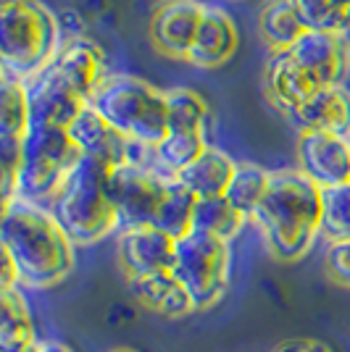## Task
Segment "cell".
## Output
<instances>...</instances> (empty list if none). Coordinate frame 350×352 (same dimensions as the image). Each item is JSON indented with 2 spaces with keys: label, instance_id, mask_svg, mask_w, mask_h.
<instances>
[{
  "label": "cell",
  "instance_id": "6da1fadb",
  "mask_svg": "<svg viewBox=\"0 0 350 352\" xmlns=\"http://www.w3.org/2000/svg\"><path fill=\"white\" fill-rule=\"evenodd\" d=\"M0 248L19 265L21 284L30 289H50L72 274L74 245L48 208L14 197L3 203Z\"/></svg>",
  "mask_w": 350,
  "mask_h": 352
},
{
  "label": "cell",
  "instance_id": "7a4b0ae2",
  "mask_svg": "<svg viewBox=\"0 0 350 352\" xmlns=\"http://www.w3.org/2000/svg\"><path fill=\"white\" fill-rule=\"evenodd\" d=\"M324 190L298 168L271 174V184L258 210L253 213L271 255L282 263H295L321 236Z\"/></svg>",
  "mask_w": 350,
  "mask_h": 352
},
{
  "label": "cell",
  "instance_id": "3957f363",
  "mask_svg": "<svg viewBox=\"0 0 350 352\" xmlns=\"http://www.w3.org/2000/svg\"><path fill=\"white\" fill-rule=\"evenodd\" d=\"M114 168L116 166L108 161L82 155L72 174L66 176L59 195L50 200V213L79 248L98 245L101 239L121 229L108 195V179Z\"/></svg>",
  "mask_w": 350,
  "mask_h": 352
},
{
  "label": "cell",
  "instance_id": "277c9868",
  "mask_svg": "<svg viewBox=\"0 0 350 352\" xmlns=\"http://www.w3.org/2000/svg\"><path fill=\"white\" fill-rule=\"evenodd\" d=\"M61 50V27L40 0H0V63L6 76L30 82Z\"/></svg>",
  "mask_w": 350,
  "mask_h": 352
},
{
  "label": "cell",
  "instance_id": "5b68a950",
  "mask_svg": "<svg viewBox=\"0 0 350 352\" xmlns=\"http://www.w3.org/2000/svg\"><path fill=\"white\" fill-rule=\"evenodd\" d=\"M90 105L121 137L145 147H156L169 132L166 92L130 74H105L95 87Z\"/></svg>",
  "mask_w": 350,
  "mask_h": 352
},
{
  "label": "cell",
  "instance_id": "8992f818",
  "mask_svg": "<svg viewBox=\"0 0 350 352\" xmlns=\"http://www.w3.org/2000/svg\"><path fill=\"white\" fill-rule=\"evenodd\" d=\"M79 158L82 150L72 140L69 129L32 126L30 134L24 137L16 197H24L37 206L50 203Z\"/></svg>",
  "mask_w": 350,
  "mask_h": 352
},
{
  "label": "cell",
  "instance_id": "52a82bcc",
  "mask_svg": "<svg viewBox=\"0 0 350 352\" xmlns=\"http://www.w3.org/2000/svg\"><path fill=\"white\" fill-rule=\"evenodd\" d=\"M182 287L190 292L198 310L216 305L232 279V248L219 236L192 229L187 236L176 239L174 268Z\"/></svg>",
  "mask_w": 350,
  "mask_h": 352
},
{
  "label": "cell",
  "instance_id": "ba28073f",
  "mask_svg": "<svg viewBox=\"0 0 350 352\" xmlns=\"http://www.w3.org/2000/svg\"><path fill=\"white\" fill-rule=\"evenodd\" d=\"M169 179L172 176L147 168L137 161L119 163L108 179V195L119 216V226L121 229L153 226Z\"/></svg>",
  "mask_w": 350,
  "mask_h": 352
},
{
  "label": "cell",
  "instance_id": "9c48e42d",
  "mask_svg": "<svg viewBox=\"0 0 350 352\" xmlns=\"http://www.w3.org/2000/svg\"><path fill=\"white\" fill-rule=\"evenodd\" d=\"M27 95H30V129L32 126L69 129L74 118L90 105V100H85L61 76L53 63L27 82Z\"/></svg>",
  "mask_w": 350,
  "mask_h": 352
},
{
  "label": "cell",
  "instance_id": "30bf717a",
  "mask_svg": "<svg viewBox=\"0 0 350 352\" xmlns=\"http://www.w3.org/2000/svg\"><path fill=\"white\" fill-rule=\"evenodd\" d=\"M287 53L316 89L337 87L348 76L350 45L345 34L306 32Z\"/></svg>",
  "mask_w": 350,
  "mask_h": 352
},
{
  "label": "cell",
  "instance_id": "8fae6325",
  "mask_svg": "<svg viewBox=\"0 0 350 352\" xmlns=\"http://www.w3.org/2000/svg\"><path fill=\"white\" fill-rule=\"evenodd\" d=\"M298 171L319 184L321 190H332L350 184V140L324 132H300L295 145Z\"/></svg>",
  "mask_w": 350,
  "mask_h": 352
},
{
  "label": "cell",
  "instance_id": "7c38bea8",
  "mask_svg": "<svg viewBox=\"0 0 350 352\" xmlns=\"http://www.w3.org/2000/svg\"><path fill=\"white\" fill-rule=\"evenodd\" d=\"M176 239L156 226L121 229L119 234V261L127 281L147 274H161L174 268Z\"/></svg>",
  "mask_w": 350,
  "mask_h": 352
},
{
  "label": "cell",
  "instance_id": "4fadbf2b",
  "mask_svg": "<svg viewBox=\"0 0 350 352\" xmlns=\"http://www.w3.org/2000/svg\"><path fill=\"white\" fill-rule=\"evenodd\" d=\"M203 14L205 6L195 3V0L163 3L150 21V43L156 45V50L163 56L187 60Z\"/></svg>",
  "mask_w": 350,
  "mask_h": 352
},
{
  "label": "cell",
  "instance_id": "5bb4252c",
  "mask_svg": "<svg viewBox=\"0 0 350 352\" xmlns=\"http://www.w3.org/2000/svg\"><path fill=\"white\" fill-rule=\"evenodd\" d=\"M287 118L300 132H324L350 140V92L342 85L319 89Z\"/></svg>",
  "mask_w": 350,
  "mask_h": 352
},
{
  "label": "cell",
  "instance_id": "9a60e30c",
  "mask_svg": "<svg viewBox=\"0 0 350 352\" xmlns=\"http://www.w3.org/2000/svg\"><path fill=\"white\" fill-rule=\"evenodd\" d=\"M69 134H72L74 142L79 145L82 155L101 158V161H108L111 166L132 161L130 158L132 142L127 137H121L92 105H88L79 116L74 118V124L69 126Z\"/></svg>",
  "mask_w": 350,
  "mask_h": 352
},
{
  "label": "cell",
  "instance_id": "2e32d148",
  "mask_svg": "<svg viewBox=\"0 0 350 352\" xmlns=\"http://www.w3.org/2000/svg\"><path fill=\"white\" fill-rule=\"evenodd\" d=\"M234 50H237L234 21L219 8H205L187 60L192 66H200V69H216L232 58Z\"/></svg>",
  "mask_w": 350,
  "mask_h": 352
},
{
  "label": "cell",
  "instance_id": "e0dca14e",
  "mask_svg": "<svg viewBox=\"0 0 350 352\" xmlns=\"http://www.w3.org/2000/svg\"><path fill=\"white\" fill-rule=\"evenodd\" d=\"M130 289L143 308L161 313L166 318H182V316H190L192 310H198L190 292L182 287V281L172 271L130 279Z\"/></svg>",
  "mask_w": 350,
  "mask_h": 352
},
{
  "label": "cell",
  "instance_id": "ac0fdd59",
  "mask_svg": "<svg viewBox=\"0 0 350 352\" xmlns=\"http://www.w3.org/2000/svg\"><path fill=\"white\" fill-rule=\"evenodd\" d=\"M263 79H266V92H269L271 103L277 105L285 116H290L295 108H300L306 100H311L319 92L308 82L306 74L298 69V63L290 58L287 50L271 53Z\"/></svg>",
  "mask_w": 350,
  "mask_h": 352
},
{
  "label": "cell",
  "instance_id": "d6986e66",
  "mask_svg": "<svg viewBox=\"0 0 350 352\" xmlns=\"http://www.w3.org/2000/svg\"><path fill=\"white\" fill-rule=\"evenodd\" d=\"M53 66L59 74L72 85L85 100L92 98L95 87L105 76V58L103 50L95 43H90L85 37H76L72 43H66L59 50V56L53 60Z\"/></svg>",
  "mask_w": 350,
  "mask_h": 352
},
{
  "label": "cell",
  "instance_id": "ffe728a7",
  "mask_svg": "<svg viewBox=\"0 0 350 352\" xmlns=\"http://www.w3.org/2000/svg\"><path fill=\"white\" fill-rule=\"evenodd\" d=\"M234 171H237V163L224 150L208 145L174 179L179 184H185L198 200H205V197H224L229 184H232Z\"/></svg>",
  "mask_w": 350,
  "mask_h": 352
},
{
  "label": "cell",
  "instance_id": "44dd1931",
  "mask_svg": "<svg viewBox=\"0 0 350 352\" xmlns=\"http://www.w3.org/2000/svg\"><path fill=\"white\" fill-rule=\"evenodd\" d=\"M40 342L30 302L21 289H0V350H16Z\"/></svg>",
  "mask_w": 350,
  "mask_h": 352
},
{
  "label": "cell",
  "instance_id": "7402d4cb",
  "mask_svg": "<svg viewBox=\"0 0 350 352\" xmlns=\"http://www.w3.org/2000/svg\"><path fill=\"white\" fill-rule=\"evenodd\" d=\"M195 208H198V197L172 176L153 226L161 229V232H166L169 236H174V239H182V236H187L192 232Z\"/></svg>",
  "mask_w": 350,
  "mask_h": 352
},
{
  "label": "cell",
  "instance_id": "603a6c76",
  "mask_svg": "<svg viewBox=\"0 0 350 352\" xmlns=\"http://www.w3.org/2000/svg\"><path fill=\"white\" fill-rule=\"evenodd\" d=\"M245 221H248V216H243L227 197H205V200H198L192 229L219 236L224 242H232L234 236L243 232Z\"/></svg>",
  "mask_w": 350,
  "mask_h": 352
},
{
  "label": "cell",
  "instance_id": "cb8c5ba5",
  "mask_svg": "<svg viewBox=\"0 0 350 352\" xmlns=\"http://www.w3.org/2000/svg\"><path fill=\"white\" fill-rule=\"evenodd\" d=\"M306 32L308 30L303 27V21L298 19L295 8L290 6V0H271V3H266V8L261 11V34L274 53L277 50H290Z\"/></svg>",
  "mask_w": 350,
  "mask_h": 352
},
{
  "label": "cell",
  "instance_id": "d4e9b609",
  "mask_svg": "<svg viewBox=\"0 0 350 352\" xmlns=\"http://www.w3.org/2000/svg\"><path fill=\"white\" fill-rule=\"evenodd\" d=\"M30 134V95L27 82L3 76L0 85V137L24 140Z\"/></svg>",
  "mask_w": 350,
  "mask_h": 352
},
{
  "label": "cell",
  "instance_id": "484cf974",
  "mask_svg": "<svg viewBox=\"0 0 350 352\" xmlns=\"http://www.w3.org/2000/svg\"><path fill=\"white\" fill-rule=\"evenodd\" d=\"M308 32L345 34L350 30V0H290Z\"/></svg>",
  "mask_w": 350,
  "mask_h": 352
},
{
  "label": "cell",
  "instance_id": "4316f807",
  "mask_svg": "<svg viewBox=\"0 0 350 352\" xmlns=\"http://www.w3.org/2000/svg\"><path fill=\"white\" fill-rule=\"evenodd\" d=\"M269 184H271V171H266L261 166H253V163H240L224 197L243 216L253 219V213L258 210V206L266 197V192H269Z\"/></svg>",
  "mask_w": 350,
  "mask_h": 352
},
{
  "label": "cell",
  "instance_id": "83f0119b",
  "mask_svg": "<svg viewBox=\"0 0 350 352\" xmlns=\"http://www.w3.org/2000/svg\"><path fill=\"white\" fill-rule=\"evenodd\" d=\"M208 142L205 134L195 132H166V137L158 145L153 147V155L161 166V174L176 176L182 168H187L200 153H203Z\"/></svg>",
  "mask_w": 350,
  "mask_h": 352
},
{
  "label": "cell",
  "instance_id": "f1b7e54d",
  "mask_svg": "<svg viewBox=\"0 0 350 352\" xmlns=\"http://www.w3.org/2000/svg\"><path fill=\"white\" fill-rule=\"evenodd\" d=\"M166 100H169V132L205 134L208 108L198 92L176 87L166 92Z\"/></svg>",
  "mask_w": 350,
  "mask_h": 352
},
{
  "label": "cell",
  "instance_id": "f546056e",
  "mask_svg": "<svg viewBox=\"0 0 350 352\" xmlns=\"http://www.w3.org/2000/svg\"><path fill=\"white\" fill-rule=\"evenodd\" d=\"M321 236L335 242H350V184L324 190L321 200Z\"/></svg>",
  "mask_w": 350,
  "mask_h": 352
},
{
  "label": "cell",
  "instance_id": "4dcf8cb0",
  "mask_svg": "<svg viewBox=\"0 0 350 352\" xmlns=\"http://www.w3.org/2000/svg\"><path fill=\"white\" fill-rule=\"evenodd\" d=\"M324 265H327L329 276L337 284H342V287L350 289V242H335V245H329L327 255H324Z\"/></svg>",
  "mask_w": 350,
  "mask_h": 352
},
{
  "label": "cell",
  "instance_id": "1f68e13d",
  "mask_svg": "<svg viewBox=\"0 0 350 352\" xmlns=\"http://www.w3.org/2000/svg\"><path fill=\"white\" fill-rule=\"evenodd\" d=\"M0 289H21L19 265L3 248H0Z\"/></svg>",
  "mask_w": 350,
  "mask_h": 352
},
{
  "label": "cell",
  "instance_id": "d6a6232c",
  "mask_svg": "<svg viewBox=\"0 0 350 352\" xmlns=\"http://www.w3.org/2000/svg\"><path fill=\"white\" fill-rule=\"evenodd\" d=\"M274 352H335V350L329 344L319 342V339L295 337V339H285L282 344H277Z\"/></svg>",
  "mask_w": 350,
  "mask_h": 352
},
{
  "label": "cell",
  "instance_id": "836d02e7",
  "mask_svg": "<svg viewBox=\"0 0 350 352\" xmlns=\"http://www.w3.org/2000/svg\"><path fill=\"white\" fill-rule=\"evenodd\" d=\"M40 352H74L69 344L56 342V339H40Z\"/></svg>",
  "mask_w": 350,
  "mask_h": 352
},
{
  "label": "cell",
  "instance_id": "e575fe53",
  "mask_svg": "<svg viewBox=\"0 0 350 352\" xmlns=\"http://www.w3.org/2000/svg\"><path fill=\"white\" fill-rule=\"evenodd\" d=\"M0 352H40V342L27 344V347H16V350H0Z\"/></svg>",
  "mask_w": 350,
  "mask_h": 352
},
{
  "label": "cell",
  "instance_id": "d590c367",
  "mask_svg": "<svg viewBox=\"0 0 350 352\" xmlns=\"http://www.w3.org/2000/svg\"><path fill=\"white\" fill-rule=\"evenodd\" d=\"M111 352H137V350H130V347H119V350H111Z\"/></svg>",
  "mask_w": 350,
  "mask_h": 352
}]
</instances>
